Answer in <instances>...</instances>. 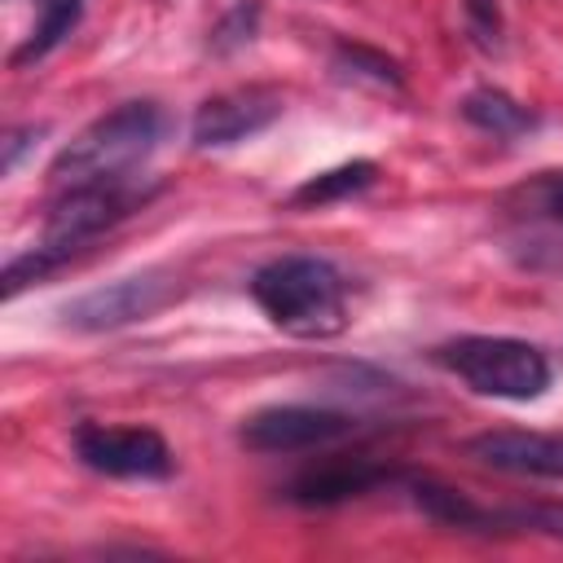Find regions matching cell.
<instances>
[{
    "instance_id": "17",
    "label": "cell",
    "mask_w": 563,
    "mask_h": 563,
    "mask_svg": "<svg viewBox=\"0 0 563 563\" xmlns=\"http://www.w3.org/2000/svg\"><path fill=\"white\" fill-rule=\"evenodd\" d=\"M255 18H260V9H255V4H246V0H242V4H233V13L216 26V44H220V48L246 44V40L255 35Z\"/></svg>"
},
{
    "instance_id": "3",
    "label": "cell",
    "mask_w": 563,
    "mask_h": 563,
    "mask_svg": "<svg viewBox=\"0 0 563 563\" xmlns=\"http://www.w3.org/2000/svg\"><path fill=\"white\" fill-rule=\"evenodd\" d=\"M435 361L457 374L471 391L497 400H537L550 387V361L528 339L510 334H462L435 347Z\"/></svg>"
},
{
    "instance_id": "4",
    "label": "cell",
    "mask_w": 563,
    "mask_h": 563,
    "mask_svg": "<svg viewBox=\"0 0 563 563\" xmlns=\"http://www.w3.org/2000/svg\"><path fill=\"white\" fill-rule=\"evenodd\" d=\"M154 198V189L136 185V180H114V185H84V189H66L53 198V211L44 220V238L40 246L53 251L62 264L92 238H101L106 229H114L119 220H128L132 211H141Z\"/></svg>"
},
{
    "instance_id": "15",
    "label": "cell",
    "mask_w": 563,
    "mask_h": 563,
    "mask_svg": "<svg viewBox=\"0 0 563 563\" xmlns=\"http://www.w3.org/2000/svg\"><path fill=\"white\" fill-rule=\"evenodd\" d=\"M334 62H339L343 75H365V79H374V84H391V88L405 84L400 66H396L387 53H374V48H365V44H339V48H334Z\"/></svg>"
},
{
    "instance_id": "10",
    "label": "cell",
    "mask_w": 563,
    "mask_h": 563,
    "mask_svg": "<svg viewBox=\"0 0 563 563\" xmlns=\"http://www.w3.org/2000/svg\"><path fill=\"white\" fill-rule=\"evenodd\" d=\"M391 479H400L391 466H378V462H365V457H334V462H321V466L303 471L299 479H290L286 497L295 506H339V501L365 497V493H374Z\"/></svg>"
},
{
    "instance_id": "19",
    "label": "cell",
    "mask_w": 563,
    "mask_h": 563,
    "mask_svg": "<svg viewBox=\"0 0 563 563\" xmlns=\"http://www.w3.org/2000/svg\"><path fill=\"white\" fill-rule=\"evenodd\" d=\"M541 207L563 224V176H550V180H541Z\"/></svg>"
},
{
    "instance_id": "13",
    "label": "cell",
    "mask_w": 563,
    "mask_h": 563,
    "mask_svg": "<svg viewBox=\"0 0 563 563\" xmlns=\"http://www.w3.org/2000/svg\"><path fill=\"white\" fill-rule=\"evenodd\" d=\"M378 176V167L369 158H352V163H339L312 180H303L295 194H290V207H325V202H343L361 189H369Z\"/></svg>"
},
{
    "instance_id": "2",
    "label": "cell",
    "mask_w": 563,
    "mask_h": 563,
    "mask_svg": "<svg viewBox=\"0 0 563 563\" xmlns=\"http://www.w3.org/2000/svg\"><path fill=\"white\" fill-rule=\"evenodd\" d=\"M251 299L260 312L295 339H330L347 325L343 277L321 255H282L255 268Z\"/></svg>"
},
{
    "instance_id": "9",
    "label": "cell",
    "mask_w": 563,
    "mask_h": 563,
    "mask_svg": "<svg viewBox=\"0 0 563 563\" xmlns=\"http://www.w3.org/2000/svg\"><path fill=\"white\" fill-rule=\"evenodd\" d=\"M466 457L479 466L528 475V479H563V435L559 431H523V427H497L479 431L466 444Z\"/></svg>"
},
{
    "instance_id": "12",
    "label": "cell",
    "mask_w": 563,
    "mask_h": 563,
    "mask_svg": "<svg viewBox=\"0 0 563 563\" xmlns=\"http://www.w3.org/2000/svg\"><path fill=\"white\" fill-rule=\"evenodd\" d=\"M462 119L475 123V128L488 132V136H523V132L537 123V114H532L523 101H515V97H506V92H497V88H475V92L462 101Z\"/></svg>"
},
{
    "instance_id": "7",
    "label": "cell",
    "mask_w": 563,
    "mask_h": 563,
    "mask_svg": "<svg viewBox=\"0 0 563 563\" xmlns=\"http://www.w3.org/2000/svg\"><path fill=\"white\" fill-rule=\"evenodd\" d=\"M172 295H176V282L167 273H132V277L106 282V286L70 299L62 308V317L75 330H114V325L154 317Z\"/></svg>"
},
{
    "instance_id": "16",
    "label": "cell",
    "mask_w": 563,
    "mask_h": 563,
    "mask_svg": "<svg viewBox=\"0 0 563 563\" xmlns=\"http://www.w3.org/2000/svg\"><path fill=\"white\" fill-rule=\"evenodd\" d=\"M501 519H506V528H537V532L563 541V501H537L523 510H501Z\"/></svg>"
},
{
    "instance_id": "5",
    "label": "cell",
    "mask_w": 563,
    "mask_h": 563,
    "mask_svg": "<svg viewBox=\"0 0 563 563\" xmlns=\"http://www.w3.org/2000/svg\"><path fill=\"white\" fill-rule=\"evenodd\" d=\"M75 457L110 479H163L172 475V449L150 427H106V422H79Z\"/></svg>"
},
{
    "instance_id": "14",
    "label": "cell",
    "mask_w": 563,
    "mask_h": 563,
    "mask_svg": "<svg viewBox=\"0 0 563 563\" xmlns=\"http://www.w3.org/2000/svg\"><path fill=\"white\" fill-rule=\"evenodd\" d=\"M79 13H84V0H44V9H40V22L31 26V35H26V44L13 53V66H26V62H40V57H48L70 31H75V22H79Z\"/></svg>"
},
{
    "instance_id": "6",
    "label": "cell",
    "mask_w": 563,
    "mask_h": 563,
    "mask_svg": "<svg viewBox=\"0 0 563 563\" xmlns=\"http://www.w3.org/2000/svg\"><path fill=\"white\" fill-rule=\"evenodd\" d=\"M356 431V418L317 405H268L242 422V444L255 453H308Z\"/></svg>"
},
{
    "instance_id": "11",
    "label": "cell",
    "mask_w": 563,
    "mask_h": 563,
    "mask_svg": "<svg viewBox=\"0 0 563 563\" xmlns=\"http://www.w3.org/2000/svg\"><path fill=\"white\" fill-rule=\"evenodd\" d=\"M409 497H413V506H418L427 519H435V523H444V528H462V532H497V528H506L501 510H484V506H475L466 493H457L453 484H440V479H431V475L409 479Z\"/></svg>"
},
{
    "instance_id": "18",
    "label": "cell",
    "mask_w": 563,
    "mask_h": 563,
    "mask_svg": "<svg viewBox=\"0 0 563 563\" xmlns=\"http://www.w3.org/2000/svg\"><path fill=\"white\" fill-rule=\"evenodd\" d=\"M466 13L475 18V26L484 35H497V4L493 0H466Z\"/></svg>"
},
{
    "instance_id": "1",
    "label": "cell",
    "mask_w": 563,
    "mask_h": 563,
    "mask_svg": "<svg viewBox=\"0 0 563 563\" xmlns=\"http://www.w3.org/2000/svg\"><path fill=\"white\" fill-rule=\"evenodd\" d=\"M158 136H163V110L154 101H123L97 114L79 136H70L57 150L48 167V185L53 194H66L84 185L136 180L132 172L158 150Z\"/></svg>"
},
{
    "instance_id": "8",
    "label": "cell",
    "mask_w": 563,
    "mask_h": 563,
    "mask_svg": "<svg viewBox=\"0 0 563 563\" xmlns=\"http://www.w3.org/2000/svg\"><path fill=\"white\" fill-rule=\"evenodd\" d=\"M286 110L282 92L277 88H264V84H246V88H229V92H216L207 97L198 110H194V123H189V136L198 150H224V145H238L255 132H264L268 123H277Z\"/></svg>"
}]
</instances>
